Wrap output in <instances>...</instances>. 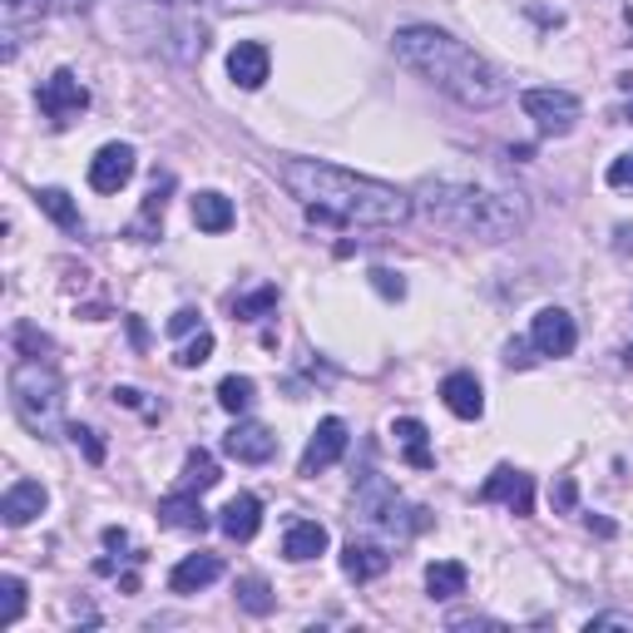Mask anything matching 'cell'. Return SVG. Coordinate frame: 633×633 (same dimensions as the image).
<instances>
[{
  "label": "cell",
  "instance_id": "obj_1",
  "mask_svg": "<svg viewBox=\"0 0 633 633\" xmlns=\"http://www.w3.org/2000/svg\"><path fill=\"white\" fill-rule=\"evenodd\" d=\"M415 208L431 218L435 227H451L460 237H485V243H500V237L524 233L530 223V198L500 174H485V168H445V174H425L415 184Z\"/></svg>",
  "mask_w": 633,
  "mask_h": 633
},
{
  "label": "cell",
  "instance_id": "obj_2",
  "mask_svg": "<svg viewBox=\"0 0 633 633\" xmlns=\"http://www.w3.org/2000/svg\"><path fill=\"white\" fill-rule=\"evenodd\" d=\"M282 184L292 198H302L312 223H352V227H401L415 213V203L401 188L381 178L352 174V168L322 164V158H287Z\"/></svg>",
  "mask_w": 633,
  "mask_h": 633
},
{
  "label": "cell",
  "instance_id": "obj_3",
  "mask_svg": "<svg viewBox=\"0 0 633 633\" xmlns=\"http://www.w3.org/2000/svg\"><path fill=\"white\" fill-rule=\"evenodd\" d=\"M391 49L411 75H421L425 85H435L441 95H451L465 109H495L510 89H504L500 69L485 55H475L465 40H455L451 30L435 25H401L391 35Z\"/></svg>",
  "mask_w": 633,
  "mask_h": 633
},
{
  "label": "cell",
  "instance_id": "obj_4",
  "mask_svg": "<svg viewBox=\"0 0 633 633\" xmlns=\"http://www.w3.org/2000/svg\"><path fill=\"white\" fill-rule=\"evenodd\" d=\"M10 411L20 415V425H25L30 435H40V441H49L59 425V406H65V381H59V371L49 362H15L10 366Z\"/></svg>",
  "mask_w": 633,
  "mask_h": 633
},
{
  "label": "cell",
  "instance_id": "obj_5",
  "mask_svg": "<svg viewBox=\"0 0 633 633\" xmlns=\"http://www.w3.org/2000/svg\"><path fill=\"white\" fill-rule=\"evenodd\" d=\"M134 30L184 65L208 49V30L198 25L188 0H134Z\"/></svg>",
  "mask_w": 633,
  "mask_h": 633
},
{
  "label": "cell",
  "instance_id": "obj_6",
  "mask_svg": "<svg viewBox=\"0 0 633 633\" xmlns=\"http://www.w3.org/2000/svg\"><path fill=\"white\" fill-rule=\"evenodd\" d=\"M352 504H356V514H362L371 530L396 534V540H411V534L431 530V510H421V504H406L401 490H396V485L386 480L381 470H371V465L356 475Z\"/></svg>",
  "mask_w": 633,
  "mask_h": 633
},
{
  "label": "cell",
  "instance_id": "obj_7",
  "mask_svg": "<svg viewBox=\"0 0 633 633\" xmlns=\"http://www.w3.org/2000/svg\"><path fill=\"white\" fill-rule=\"evenodd\" d=\"M520 109L534 119V129L549 138L574 134V124H579V114H584V104L569 95V89H524Z\"/></svg>",
  "mask_w": 633,
  "mask_h": 633
},
{
  "label": "cell",
  "instance_id": "obj_8",
  "mask_svg": "<svg viewBox=\"0 0 633 633\" xmlns=\"http://www.w3.org/2000/svg\"><path fill=\"white\" fill-rule=\"evenodd\" d=\"M35 99H40V114H45L55 129H69V124H75V119L89 109V89L79 85L75 69H55V75L40 85Z\"/></svg>",
  "mask_w": 633,
  "mask_h": 633
},
{
  "label": "cell",
  "instance_id": "obj_9",
  "mask_svg": "<svg viewBox=\"0 0 633 633\" xmlns=\"http://www.w3.org/2000/svg\"><path fill=\"white\" fill-rule=\"evenodd\" d=\"M475 500L480 504H495L500 500L510 514H534V475H524V470H514V465H495L490 475H485V485L475 490Z\"/></svg>",
  "mask_w": 633,
  "mask_h": 633
},
{
  "label": "cell",
  "instance_id": "obj_10",
  "mask_svg": "<svg viewBox=\"0 0 633 633\" xmlns=\"http://www.w3.org/2000/svg\"><path fill=\"white\" fill-rule=\"evenodd\" d=\"M346 445H352V431H346L342 415H326V421H316L312 441H307L302 451V465H297V475H322L326 465H336L346 455Z\"/></svg>",
  "mask_w": 633,
  "mask_h": 633
},
{
  "label": "cell",
  "instance_id": "obj_11",
  "mask_svg": "<svg viewBox=\"0 0 633 633\" xmlns=\"http://www.w3.org/2000/svg\"><path fill=\"white\" fill-rule=\"evenodd\" d=\"M530 342L540 356H569L579 346V326H574V316L564 307H540L530 322Z\"/></svg>",
  "mask_w": 633,
  "mask_h": 633
},
{
  "label": "cell",
  "instance_id": "obj_12",
  "mask_svg": "<svg viewBox=\"0 0 633 633\" xmlns=\"http://www.w3.org/2000/svg\"><path fill=\"white\" fill-rule=\"evenodd\" d=\"M223 455L237 465H267L277 455V435L267 431L263 421H237L233 431L223 435Z\"/></svg>",
  "mask_w": 633,
  "mask_h": 633
},
{
  "label": "cell",
  "instance_id": "obj_13",
  "mask_svg": "<svg viewBox=\"0 0 633 633\" xmlns=\"http://www.w3.org/2000/svg\"><path fill=\"white\" fill-rule=\"evenodd\" d=\"M134 168H138L134 148H129V144H104L95 158H89V188H95V193H119V188L134 178Z\"/></svg>",
  "mask_w": 633,
  "mask_h": 633
},
{
  "label": "cell",
  "instance_id": "obj_14",
  "mask_svg": "<svg viewBox=\"0 0 633 633\" xmlns=\"http://www.w3.org/2000/svg\"><path fill=\"white\" fill-rule=\"evenodd\" d=\"M267 75H273V55H267V45H257V40H237V45L227 49V79H233L237 89H263Z\"/></svg>",
  "mask_w": 633,
  "mask_h": 633
},
{
  "label": "cell",
  "instance_id": "obj_15",
  "mask_svg": "<svg viewBox=\"0 0 633 633\" xmlns=\"http://www.w3.org/2000/svg\"><path fill=\"white\" fill-rule=\"evenodd\" d=\"M45 485L40 480H10V490L0 495V520L10 524V530H20V524H30L40 510H45Z\"/></svg>",
  "mask_w": 633,
  "mask_h": 633
},
{
  "label": "cell",
  "instance_id": "obj_16",
  "mask_svg": "<svg viewBox=\"0 0 633 633\" xmlns=\"http://www.w3.org/2000/svg\"><path fill=\"white\" fill-rule=\"evenodd\" d=\"M218 530L227 534V540H237V544H247L257 530H263V500L257 495H233V500L223 504V514H218Z\"/></svg>",
  "mask_w": 633,
  "mask_h": 633
},
{
  "label": "cell",
  "instance_id": "obj_17",
  "mask_svg": "<svg viewBox=\"0 0 633 633\" xmlns=\"http://www.w3.org/2000/svg\"><path fill=\"white\" fill-rule=\"evenodd\" d=\"M441 401L451 406V415H460V421H480V415H485V391H480V381H475V371H451V376H445Z\"/></svg>",
  "mask_w": 633,
  "mask_h": 633
},
{
  "label": "cell",
  "instance_id": "obj_18",
  "mask_svg": "<svg viewBox=\"0 0 633 633\" xmlns=\"http://www.w3.org/2000/svg\"><path fill=\"white\" fill-rule=\"evenodd\" d=\"M213 579H223V559H218V554H188V559L174 564L168 589H174V593H198V589H208Z\"/></svg>",
  "mask_w": 633,
  "mask_h": 633
},
{
  "label": "cell",
  "instance_id": "obj_19",
  "mask_svg": "<svg viewBox=\"0 0 633 633\" xmlns=\"http://www.w3.org/2000/svg\"><path fill=\"white\" fill-rule=\"evenodd\" d=\"M342 569L346 579L366 584V579H381L386 569H391V554H386V544H371V540H352L342 549Z\"/></svg>",
  "mask_w": 633,
  "mask_h": 633
},
{
  "label": "cell",
  "instance_id": "obj_20",
  "mask_svg": "<svg viewBox=\"0 0 633 633\" xmlns=\"http://www.w3.org/2000/svg\"><path fill=\"white\" fill-rule=\"evenodd\" d=\"M158 524H168V530H188V534H203L208 530V510L198 504L193 490H178V495H168V500H158Z\"/></svg>",
  "mask_w": 633,
  "mask_h": 633
},
{
  "label": "cell",
  "instance_id": "obj_21",
  "mask_svg": "<svg viewBox=\"0 0 633 633\" xmlns=\"http://www.w3.org/2000/svg\"><path fill=\"white\" fill-rule=\"evenodd\" d=\"M396 445H401V460L411 465V470H431L435 465V451H431V431H425L415 415H401V421L391 425Z\"/></svg>",
  "mask_w": 633,
  "mask_h": 633
},
{
  "label": "cell",
  "instance_id": "obj_22",
  "mask_svg": "<svg viewBox=\"0 0 633 633\" xmlns=\"http://www.w3.org/2000/svg\"><path fill=\"white\" fill-rule=\"evenodd\" d=\"M326 544H332V534H326V524H316V520H292V524H287V534H282V554L292 564L316 559Z\"/></svg>",
  "mask_w": 633,
  "mask_h": 633
},
{
  "label": "cell",
  "instance_id": "obj_23",
  "mask_svg": "<svg viewBox=\"0 0 633 633\" xmlns=\"http://www.w3.org/2000/svg\"><path fill=\"white\" fill-rule=\"evenodd\" d=\"M45 10H55V5H49V0H0V20H5V59H15L20 30L35 25Z\"/></svg>",
  "mask_w": 633,
  "mask_h": 633
},
{
  "label": "cell",
  "instance_id": "obj_24",
  "mask_svg": "<svg viewBox=\"0 0 633 633\" xmlns=\"http://www.w3.org/2000/svg\"><path fill=\"white\" fill-rule=\"evenodd\" d=\"M193 223L203 227V233H227V227L237 223V213H233V203H227L223 193H213V188H208V193L193 198Z\"/></svg>",
  "mask_w": 633,
  "mask_h": 633
},
{
  "label": "cell",
  "instance_id": "obj_25",
  "mask_svg": "<svg viewBox=\"0 0 633 633\" xmlns=\"http://www.w3.org/2000/svg\"><path fill=\"white\" fill-rule=\"evenodd\" d=\"M465 584H470V569H465L460 559H435L431 569H425L431 599H455V593H465Z\"/></svg>",
  "mask_w": 633,
  "mask_h": 633
},
{
  "label": "cell",
  "instance_id": "obj_26",
  "mask_svg": "<svg viewBox=\"0 0 633 633\" xmlns=\"http://www.w3.org/2000/svg\"><path fill=\"white\" fill-rule=\"evenodd\" d=\"M218 480H223V475H218V460H213L208 451H188V455H184V475H178V490L203 495V490H213Z\"/></svg>",
  "mask_w": 633,
  "mask_h": 633
},
{
  "label": "cell",
  "instance_id": "obj_27",
  "mask_svg": "<svg viewBox=\"0 0 633 633\" xmlns=\"http://www.w3.org/2000/svg\"><path fill=\"white\" fill-rule=\"evenodd\" d=\"M35 198H40V208H45V213L55 218L59 227H65V233H79V227H85V218H79V208L69 203V193H65V188H40Z\"/></svg>",
  "mask_w": 633,
  "mask_h": 633
},
{
  "label": "cell",
  "instance_id": "obj_28",
  "mask_svg": "<svg viewBox=\"0 0 633 633\" xmlns=\"http://www.w3.org/2000/svg\"><path fill=\"white\" fill-rule=\"evenodd\" d=\"M257 401V386H253V376H223V381H218V406H223V411H247V406Z\"/></svg>",
  "mask_w": 633,
  "mask_h": 633
},
{
  "label": "cell",
  "instance_id": "obj_29",
  "mask_svg": "<svg viewBox=\"0 0 633 633\" xmlns=\"http://www.w3.org/2000/svg\"><path fill=\"white\" fill-rule=\"evenodd\" d=\"M237 603H243L247 613H257V619H267V613L277 609V599H273V589H267V579H257V574L237 579Z\"/></svg>",
  "mask_w": 633,
  "mask_h": 633
},
{
  "label": "cell",
  "instance_id": "obj_30",
  "mask_svg": "<svg viewBox=\"0 0 633 633\" xmlns=\"http://www.w3.org/2000/svg\"><path fill=\"white\" fill-rule=\"evenodd\" d=\"M273 307H277V287L267 282V287H257V292L237 297V302H233V316H237V322H257V316H267Z\"/></svg>",
  "mask_w": 633,
  "mask_h": 633
},
{
  "label": "cell",
  "instance_id": "obj_31",
  "mask_svg": "<svg viewBox=\"0 0 633 633\" xmlns=\"http://www.w3.org/2000/svg\"><path fill=\"white\" fill-rule=\"evenodd\" d=\"M20 613H25V584H20L15 574H5V579H0V629L20 623Z\"/></svg>",
  "mask_w": 633,
  "mask_h": 633
},
{
  "label": "cell",
  "instance_id": "obj_32",
  "mask_svg": "<svg viewBox=\"0 0 633 633\" xmlns=\"http://www.w3.org/2000/svg\"><path fill=\"white\" fill-rule=\"evenodd\" d=\"M208 356H213V332H203V326H198V336H193V342L184 346V352L174 356V362L184 366V371H193V366H203Z\"/></svg>",
  "mask_w": 633,
  "mask_h": 633
},
{
  "label": "cell",
  "instance_id": "obj_33",
  "mask_svg": "<svg viewBox=\"0 0 633 633\" xmlns=\"http://www.w3.org/2000/svg\"><path fill=\"white\" fill-rule=\"evenodd\" d=\"M15 346H20V356H35V362H40V356L49 352V336L35 332L30 322H20V326H15Z\"/></svg>",
  "mask_w": 633,
  "mask_h": 633
},
{
  "label": "cell",
  "instance_id": "obj_34",
  "mask_svg": "<svg viewBox=\"0 0 633 633\" xmlns=\"http://www.w3.org/2000/svg\"><path fill=\"white\" fill-rule=\"evenodd\" d=\"M69 441H75L79 451L89 455V465H104V441H99V435L89 431V425H69Z\"/></svg>",
  "mask_w": 633,
  "mask_h": 633
},
{
  "label": "cell",
  "instance_id": "obj_35",
  "mask_svg": "<svg viewBox=\"0 0 633 633\" xmlns=\"http://www.w3.org/2000/svg\"><path fill=\"white\" fill-rule=\"evenodd\" d=\"M371 287H376L381 297H391V302H401V297H406L401 273H391V267H371Z\"/></svg>",
  "mask_w": 633,
  "mask_h": 633
},
{
  "label": "cell",
  "instance_id": "obj_36",
  "mask_svg": "<svg viewBox=\"0 0 633 633\" xmlns=\"http://www.w3.org/2000/svg\"><path fill=\"white\" fill-rule=\"evenodd\" d=\"M609 188H633V148L609 164Z\"/></svg>",
  "mask_w": 633,
  "mask_h": 633
},
{
  "label": "cell",
  "instance_id": "obj_37",
  "mask_svg": "<svg viewBox=\"0 0 633 633\" xmlns=\"http://www.w3.org/2000/svg\"><path fill=\"white\" fill-rule=\"evenodd\" d=\"M193 326H198V307H178V312L168 316V332H174V336L193 332Z\"/></svg>",
  "mask_w": 633,
  "mask_h": 633
},
{
  "label": "cell",
  "instance_id": "obj_38",
  "mask_svg": "<svg viewBox=\"0 0 633 633\" xmlns=\"http://www.w3.org/2000/svg\"><path fill=\"white\" fill-rule=\"evenodd\" d=\"M530 346H534V342H520V336H514V342L504 346V362H510V366H530V362H534Z\"/></svg>",
  "mask_w": 633,
  "mask_h": 633
},
{
  "label": "cell",
  "instance_id": "obj_39",
  "mask_svg": "<svg viewBox=\"0 0 633 633\" xmlns=\"http://www.w3.org/2000/svg\"><path fill=\"white\" fill-rule=\"evenodd\" d=\"M574 500H579L574 480H559V485H554V510H574Z\"/></svg>",
  "mask_w": 633,
  "mask_h": 633
},
{
  "label": "cell",
  "instance_id": "obj_40",
  "mask_svg": "<svg viewBox=\"0 0 633 633\" xmlns=\"http://www.w3.org/2000/svg\"><path fill=\"white\" fill-rule=\"evenodd\" d=\"M451 629H500L495 619H480V613H455Z\"/></svg>",
  "mask_w": 633,
  "mask_h": 633
},
{
  "label": "cell",
  "instance_id": "obj_41",
  "mask_svg": "<svg viewBox=\"0 0 633 633\" xmlns=\"http://www.w3.org/2000/svg\"><path fill=\"white\" fill-rule=\"evenodd\" d=\"M49 5H55L59 15H85V10L95 5V0H49Z\"/></svg>",
  "mask_w": 633,
  "mask_h": 633
},
{
  "label": "cell",
  "instance_id": "obj_42",
  "mask_svg": "<svg viewBox=\"0 0 633 633\" xmlns=\"http://www.w3.org/2000/svg\"><path fill=\"white\" fill-rule=\"evenodd\" d=\"M613 237H619V243H613V247H619V253H633V227H629V223H619V227H613Z\"/></svg>",
  "mask_w": 633,
  "mask_h": 633
},
{
  "label": "cell",
  "instance_id": "obj_43",
  "mask_svg": "<svg viewBox=\"0 0 633 633\" xmlns=\"http://www.w3.org/2000/svg\"><path fill=\"white\" fill-rule=\"evenodd\" d=\"M589 629H629V619H619V613H603V619H589Z\"/></svg>",
  "mask_w": 633,
  "mask_h": 633
},
{
  "label": "cell",
  "instance_id": "obj_44",
  "mask_svg": "<svg viewBox=\"0 0 633 633\" xmlns=\"http://www.w3.org/2000/svg\"><path fill=\"white\" fill-rule=\"evenodd\" d=\"M589 530H593V534H603V540H609V534H619V524H613V520H599V514H589Z\"/></svg>",
  "mask_w": 633,
  "mask_h": 633
},
{
  "label": "cell",
  "instance_id": "obj_45",
  "mask_svg": "<svg viewBox=\"0 0 633 633\" xmlns=\"http://www.w3.org/2000/svg\"><path fill=\"white\" fill-rule=\"evenodd\" d=\"M104 544H109V549H124V544H129V534H124V530H114V524H109V530H104Z\"/></svg>",
  "mask_w": 633,
  "mask_h": 633
},
{
  "label": "cell",
  "instance_id": "obj_46",
  "mask_svg": "<svg viewBox=\"0 0 633 633\" xmlns=\"http://www.w3.org/2000/svg\"><path fill=\"white\" fill-rule=\"evenodd\" d=\"M619 119H623V124H633V104H623V109H619Z\"/></svg>",
  "mask_w": 633,
  "mask_h": 633
},
{
  "label": "cell",
  "instance_id": "obj_47",
  "mask_svg": "<svg viewBox=\"0 0 633 633\" xmlns=\"http://www.w3.org/2000/svg\"><path fill=\"white\" fill-rule=\"evenodd\" d=\"M619 89H629V95H633V75H619Z\"/></svg>",
  "mask_w": 633,
  "mask_h": 633
}]
</instances>
